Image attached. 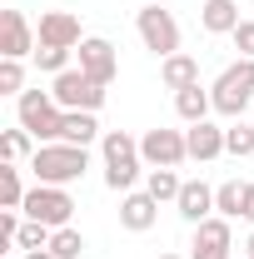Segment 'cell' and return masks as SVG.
I'll return each mask as SVG.
<instances>
[{
  "mask_svg": "<svg viewBox=\"0 0 254 259\" xmlns=\"http://www.w3.org/2000/svg\"><path fill=\"white\" fill-rule=\"evenodd\" d=\"M135 30L145 40V50H155L159 60L180 55V20H175L164 5H140V10H135Z\"/></svg>",
  "mask_w": 254,
  "mask_h": 259,
  "instance_id": "5b68a950",
  "label": "cell"
},
{
  "mask_svg": "<svg viewBox=\"0 0 254 259\" xmlns=\"http://www.w3.org/2000/svg\"><path fill=\"white\" fill-rule=\"evenodd\" d=\"M185 145H190V160H220L224 155V130L220 125H209V120H199V125L185 130Z\"/></svg>",
  "mask_w": 254,
  "mask_h": 259,
  "instance_id": "9a60e30c",
  "label": "cell"
},
{
  "mask_svg": "<svg viewBox=\"0 0 254 259\" xmlns=\"http://www.w3.org/2000/svg\"><path fill=\"white\" fill-rule=\"evenodd\" d=\"M50 95H55L60 110H100V105H105V85H95L80 65H70L65 75L50 80Z\"/></svg>",
  "mask_w": 254,
  "mask_h": 259,
  "instance_id": "52a82bcc",
  "label": "cell"
},
{
  "mask_svg": "<svg viewBox=\"0 0 254 259\" xmlns=\"http://www.w3.org/2000/svg\"><path fill=\"white\" fill-rule=\"evenodd\" d=\"M224 155H234V160H249V155H254V125L234 120V125L224 130Z\"/></svg>",
  "mask_w": 254,
  "mask_h": 259,
  "instance_id": "7402d4cb",
  "label": "cell"
},
{
  "mask_svg": "<svg viewBox=\"0 0 254 259\" xmlns=\"http://www.w3.org/2000/svg\"><path fill=\"white\" fill-rule=\"evenodd\" d=\"M209 100H215V115H224V120H239L244 115V105L254 100V60H239L224 70L220 80L209 85Z\"/></svg>",
  "mask_w": 254,
  "mask_h": 259,
  "instance_id": "277c9868",
  "label": "cell"
},
{
  "mask_svg": "<svg viewBox=\"0 0 254 259\" xmlns=\"http://www.w3.org/2000/svg\"><path fill=\"white\" fill-rule=\"evenodd\" d=\"M15 115H20V130H30L40 145H60L65 110L55 105L50 90H25V95H15Z\"/></svg>",
  "mask_w": 254,
  "mask_h": 259,
  "instance_id": "3957f363",
  "label": "cell"
},
{
  "mask_svg": "<svg viewBox=\"0 0 254 259\" xmlns=\"http://www.w3.org/2000/svg\"><path fill=\"white\" fill-rule=\"evenodd\" d=\"M70 55H75V50H55V45H40V50H35V65H40L45 75H65V70H70Z\"/></svg>",
  "mask_w": 254,
  "mask_h": 259,
  "instance_id": "4316f807",
  "label": "cell"
},
{
  "mask_svg": "<svg viewBox=\"0 0 254 259\" xmlns=\"http://www.w3.org/2000/svg\"><path fill=\"white\" fill-rule=\"evenodd\" d=\"M75 60H80V70H85L95 85H105V90H110V80L120 75V55H115V45L100 40V35H85V40H80Z\"/></svg>",
  "mask_w": 254,
  "mask_h": 259,
  "instance_id": "9c48e42d",
  "label": "cell"
},
{
  "mask_svg": "<svg viewBox=\"0 0 254 259\" xmlns=\"http://www.w3.org/2000/svg\"><path fill=\"white\" fill-rule=\"evenodd\" d=\"M25 259H55L50 249H25Z\"/></svg>",
  "mask_w": 254,
  "mask_h": 259,
  "instance_id": "4dcf8cb0",
  "label": "cell"
},
{
  "mask_svg": "<svg viewBox=\"0 0 254 259\" xmlns=\"http://www.w3.org/2000/svg\"><path fill=\"white\" fill-rule=\"evenodd\" d=\"M35 30L30 20L20 15V10H0V60H25V55H35Z\"/></svg>",
  "mask_w": 254,
  "mask_h": 259,
  "instance_id": "30bf717a",
  "label": "cell"
},
{
  "mask_svg": "<svg viewBox=\"0 0 254 259\" xmlns=\"http://www.w3.org/2000/svg\"><path fill=\"white\" fill-rule=\"evenodd\" d=\"M229 40H234V50H239L244 60H254V20H239V30L229 35Z\"/></svg>",
  "mask_w": 254,
  "mask_h": 259,
  "instance_id": "f1b7e54d",
  "label": "cell"
},
{
  "mask_svg": "<svg viewBox=\"0 0 254 259\" xmlns=\"http://www.w3.org/2000/svg\"><path fill=\"white\" fill-rule=\"evenodd\" d=\"M5 259H10V254H5Z\"/></svg>",
  "mask_w": 254,
  "mask_h": 259,
  "instance_id": "836d02e7",
  "label": "cell"
},
{
  "mask_svg": "<svg viewBox=\"0 0 254 259\" xmlns=\"http://www.w3.org/2000/svg\"><path fill=\"white\" fill-rule=\"evenodd\" d=\"M35 40L40 45H55V50H80V20L70 15V10H45L40 15V25H35Z\"/></svg>",
  "mask_w": 254,
  "mask_h": 259,
  "instance_id": "7c38bea8",
  "label": "cell"
},
{
  "mask_svg": "<svg viewBox=\"0 0 254 259\" xmlns=\"http://www.w3.org/2000/svg\"><path fill=\"white\" fill-rule=\"evenodd\" d=\"M175 110H180V120H185V125H199V120H209L215 100H209L204 85H190V90H180V95H175Z\"/></svg>",
  "mask_w": 254,
  "mask_h": 259,
  "instance_id": "d6986e66",
  "label": "cell"
},
{
  "mask_svg": "<svg viewBox=\"0 0 254 259\" xmlns=\"http://www.w3.org/2000/svg\"><path fill=\"white\" fill-rule=\"evenodd\" d=\"M0 95H25V65L0 60Z\"/></svg>",
  "mask_w": 254,
  "mask_h": 259,
  "instance_id": "83f0119b",
  "label": "cell"
},
{
  "mask_svg": "<svg viewBox=\"0 0 254 259\" xmlns=\"http://www.w3.org/2000/svg\"><path fill=\"white\" fill-rule=\"evenodd\" d=\"M50 254H55V259H80V254H85V234H80L75 225L55 229V234H50Z\"/></svg>",
  "mask_w": 254,
  "mask_h": 259,
  "instance_id": "cb8c5ba5",
  "label": "cell"
},
{
  "mask_svg": "<svg viewBox=\"0 0 254 259\" xmlns=\"http://www.w3.org/2000/svg\"><path fill=\"white\" fill-rule=\"evenodd\" d=\"M30 130H0V160L5 164H20L25 155H30Z\"/></svg>",
  "mask_w": 254,
  "mask_h": 259,
  "instance_id": "d4e9b609",
  "label": "cell"
},
{
  "mask_svg": "<svg viewBox=\"0 0 254 259\" xmlns=\"http://www.w3.org/2000/svg\"><path fill=\"white\" fill-rule=\"evenodd\" d=\"M175 209H180L185 225H204V220L215 214V190H209L204 180H185V190H180V199H175Z\"/></svg>",
  "mask_w": 254,
  "mask_h": 259,
  "instance_id": "5bb4252c",
  "label": "cell"
},
{
  "mask_svg": "<svg viewBox=\"0 0 254 259\" xmlns=\"http://www.w3.org/2000/svg\"><path fill=\"white\" fill-rule=\"evenodd\" d=\"M140 155L150 169H175V164L190 160V145H185V130H145V140H140Z\"/></svg>",
  "mask_w": 254,
  "mask_h": 259,
  "instance_id": "ba28073f",
  "label": "cell"
},
{
  "mask_svg": "<svg viewBox=\"0 0 254 259\" xmlns=\"http://www.w3.org/2000/svg\"><path fill=\"white\" fill-rule=\"evenodd\" d=\"M100 135H105V130L95 125V110H65V145H85V150H90V145H95Z\"/></svg>",
  "mask_w": 254,
  "mask_h": 259,
  "instance_id": "ac0fdd59",
  "label": "cell"
},
{
  "mask_svg": "<svg viewBox=\"0 0 254 259\" xmlns=\"http://www.w3.org/2000/svg\"><path fill=\"white\" fill-rule=\"evenodd\" d=\"M25 180H20V169L15 164H0V209H20L25 204Z\"/></svg>",
  "mask_w": 254,
  "mask_h": 259,
  "instance_id": "ffe728a7",
  "label": "cell"
},
{
  "mask_svg": "<svg viewBox=\"0 0 254 259\" xmlns=\"http://www.w3.org/2000/svg\"><path fill=\"white\" fill-rule=\"evenodd\" d=\"M229 249H234V234H229V220L224 214H209L204 225H194L190 259H229Z\"/></svg>",
  "mask_w": 254,
  "mask_h": 259,
  "instance_id": "8fae6325",
  "label": "cell"
},
{
  "mask_svg": "<svg viewBox=\"0 0 254 259\" xmlns=\"http://www.w3.org/2000/svg\"><path fill=\"white\" fill-rule=\"evenodd\" d=\"M159 220V199L150 190H130L125 199H120V225L130 229V234H145V229H155Z\"/></svg>",
  "mask_w": 254,
  "mask_h": 259,
  "instance_id": "4fadbf2b",
  "label": "cell"
},
{
  "mask_svg": "<svg viewBox=\"0 0 254 259\" xmlns=\"http://www.w3.org/2000/svg\"><path fill=\"white\" fill-rule=\"evenodd\" d=\"M215 214H224V220H239L244 214V185L239 180H224L215 190Z\"/></svg>",
  "mask_w": 254,
  "mask_h": 259,
  "instance_id": "44dd1931",
  "label": "cell"
},
{
  "mask_svg": "<svg viewBox=\"0 0 254 259\" xmlns=\"http://www.w3.org/2000/svg\"><path fill=\"white\" fill-rule=\"evenodd\" d=\"M239 220H249V225H254V180L244 185V214H239Z\"/></svg>",
  "mask_w": 254,
  "mask_h": 259,
  "instance_id": "f546056e",
  "label": "cell"
},
{
  "mask_svg": "<svg viewBox=\"0 0 254 259\" xmlns=\"http://www.w3.org/2000/svg\"><path fill=\"white\" fill-rule=\"evenodd\" d=\"M145 190H150V194L159 199V204H164V199H180L185 180H180L175 169H150V175H145Z\"/></svg>",
  "mask_w": 254,
  "mask_h": 259,
  "instance_id": "603a6c76",
  "label": "cell"
},
{
  "mask_svg": "<svg viewBox=\"0 0 254 259\" xmlns=\"http://www.w3.org/2000/svg\"><path fill=\"white\" fill-rule=\"evenodd\" d=\"M50 234H55L50 225H40V220H25L15 244H20V254H25V249H50Z\"/></svg>",
  "mask_w": 254,
  "mask_h": 259,
  "instance_id": "484cf974",
  "label": "cell"
},
{
  "mask_svg": "<svg viewBox=\"0 0 254 259\" xmlns=\"http://www.w3.org/2000/svg\"><path fill=\"white\" fill-rule=\"evenodd\" d=\"M20 214L25 220H40V225H50V229H65L70 214H75V199H70L65 185H35L25 194V204H20Z\"/></svg>",
  "mask_w": 254,
  "mask_h": 259,
  "instance_id": "8992f818",
  "label": "cell"
},
{
  "mask_svg": "<svg viewBox=\"0 0 254 259\" xmlns=\"http://www.w3.org/2000/svg\"><path fill=\"white\" fill-rule=\"evenodd\" d=\"M244 249H249V259H254V234H249V239H244Z\"/></svg>",
  "mask_w": 254,
  "mask_h": 259,
  "instance_id": "1f68e13d",
  "label": "cell"
},
{
  "mask_svg": "<svg viewBox=\"0 0 254 259\" xmlns=\"http://www.w3.org/2000/svg\"><path fill=\"white\" fill-rule=\"evenodd\" d=\"M199 25L209 35H234L239 30V5L234 0H204L199 5Z\"/></svg>",
  "mask_w": 254,
  "mask_h": 259,
  "instance_id": "e0dca14e",
  "label": "cell"
},
{
  "mask_svg": "<svg viewBox=\"0 0 254 259\" xmlns=\"http://www.w3.org/2000/svg\"><path fill=\"white\" fill-rule=\"evenodd\" d=\"M159 80H164V90H190V85H199V60L194 55H170V60H159Z\"/></svg>",
  "mask_w": 254,
  "mask_h": 259,
  "instance_id": "2e32d148",
  "label": "cell"
},
{
  "mask_svg": "<svg viewBox=\"0 0 254 259\" xmlns=\"http://www.w3.org/2000/svg\"><path fill=\"white\" fill-rule=\"evenodd\" d=\"M30 169H35V185H75L85 169H90V150L85 145H40L30 155Z\"/></svg>",
  "mask_w": 254,
  "mask_h": 259,
  "instance_id": "7a4b0ae2",
  "label": "cell"
},
{
  "mask_svg": "<svg viewBox=\"0 0 254 259\" xmlns=\"http://www.w3.org/2000/svg\"><path fill=\"white\" fill-rule=\"evenodd\" d=\"M155 259H185V254H155Z\"/></svg>",
  "mask_w": 254,
  "mask_h": 259,
  "instance_id": "d6a6232c",
  "label": "cell"
},
{
  "mask_svg": "<svg viewBox=\"0 0 254 259\" xmlns=\"http://www.w3.org/2000/svg\"><path fill=\"white\" fill-rule=\"evenodd\" d=\"M100 155H105V185L115 194H130L140 169H145V155H140V140H130L125 130H105L100 135Z\"/></svg>",
  "mask_w": 254,
  "mask_h": 259,
  "instance_id": "6da1fadb",
  "label": "cell"
}]
</instances>
